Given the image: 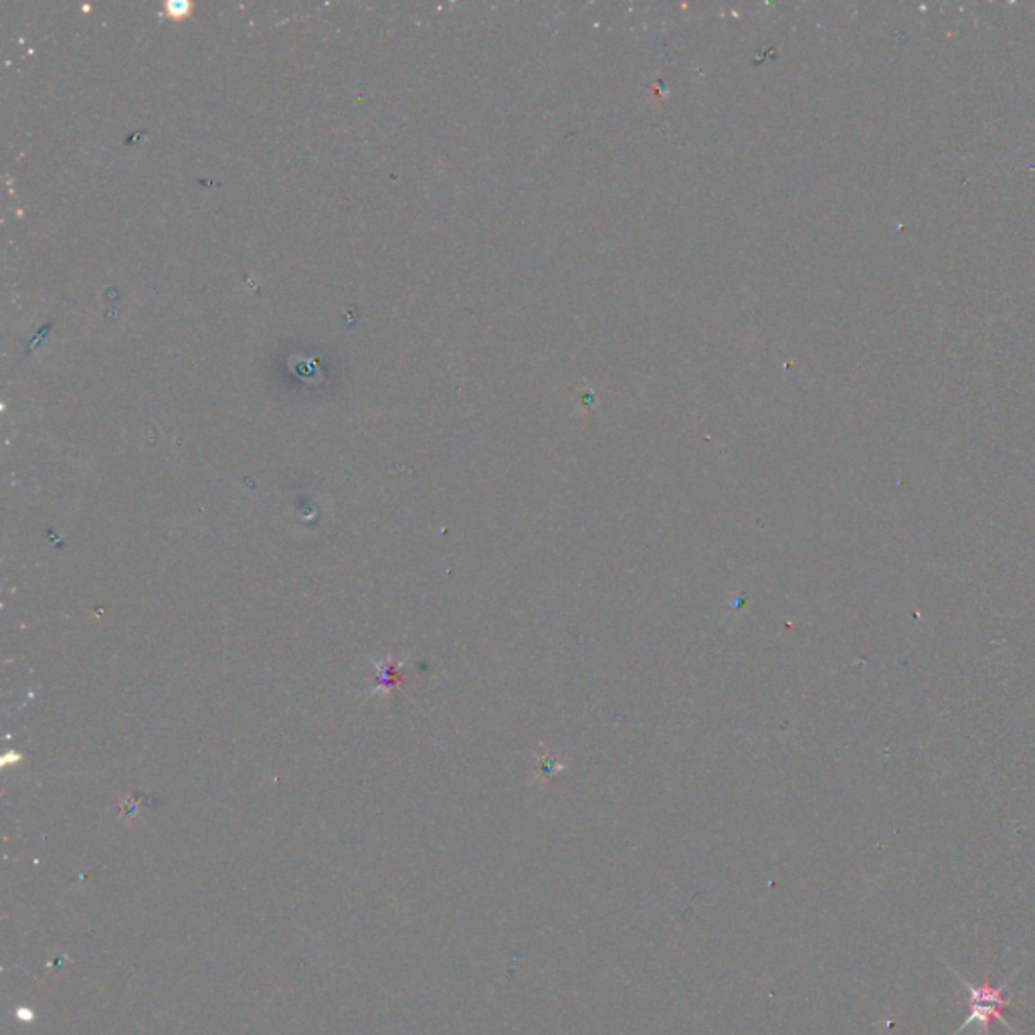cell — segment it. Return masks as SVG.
Wrapping results in <instances>:
<instances>
[{
    "label": "cell",
    "instance_id": "6da1fadb",
    "mask_svg": "<svg viewBox=\"0 0 1035 1035\" xmlns=\"http://www.w3.org/2000/svg\"><path fill=\"white\" fill-rule=\"evenodd\" d=\"M950 971L960 983H963V987L967 991V1005H968V1015H967L965 1023L960 1025V1028L952 1035H960L965 1030L971 1028V1025H976L981 1035H987L989 1028H991V1022L1004 1023L1005 1028L1013 1035H1020L1012 1028V1025L1007 1023L1005 1015H1004V1009L1013 1004V993L1012 995H1007V989L1020 971H1013V975L1009 976V979L1001 985V987H993L991 981H989V975L985 976L983 985H973L971 981H967L958 971H955V968H950Z\"/></svg>",
    "mask_w": 1035,
    "mask_h": 1035
}]
</instances>
